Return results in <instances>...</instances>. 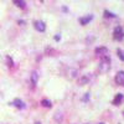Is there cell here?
Returning <instances> with one entry per match:
<instances>
[{"label":"cell","mask_w":124,"mask_h":124,"mask_svg":"<svg viewBox=\"0 0 124 124\" xmlns=\"http://www.w3.org/2000/svg\"><path fill=\"white\" fill-rule=\"evenodd\" d=\"M116 83H118L120 86H124V72L123 71H119L116 75Z\"/></svg>","instance_id":"2"},{"label":"cell","mask_w":124,"mask_h":124,"mask_svg":"<svg viewBox=\"0 0 124 124\" xmlns=\"http://www.w3.org/2000/svg\"><path fill=\"white\" fill-rule=\"evenodd\" d=\"M41 104H42L44 107H47V108H51V107H52V104H51V102H50L48 99H42Z\"/></svg>","instance_id":"10"},{"label":"cell","mask_w":124,"mask_h":124,"mask_svg":"<svg viewBox=\"0 0 124 124\" xmlns=\"http://www.w3.org/2000/svg\"><path fill=\"white\" fill-rule=\"evenodd\" d=\"M34 26H35V29L37 31H40V32H44L45 29H46V25H45L44 21H35L34 23Z\"/></svg>","instance_id":"3"},{"label":"cell","mask_w":124,"mask_h":124,"mask_svg":"<svg viewBox=\"0 0 124 124\" xmlns=\"http://www.w3.org/2000/svg\"><path fill=\"white\" fill-rule=\"evenodd\" d=\"M107 47H98V48H96V54L97 55H101V54H103V55H106L107 54Z\"/></svg>","instance_id":"8"},{"label":"cell","mask_w":124,"mask_h":124,"mask_svg":"<svg viewBox=\"0 0 124 124\" xmlns=\"http://www.w3.org/2000/svg\"><path fill=\"white\" fill-rule=\"evenodd\" d=\"M14 4L17 5L19 8H21V9H25V8H26V3H25V1H21V0H15Z\"/></svg>","instance_id":"9"},{"label":"cell","mask_w":124,"mask_h":124,"mask_svg":"<svg viewBox=\"0 0 124 124\" xmlns=\"http://www.w3.org/2000/svg\"><path fill=\"white\" fill-rule=\"evenodd\" d=\"M99 124H104V123H99Z\"/></svg>","instance_id":"17"},{"label":"cell","mask_w":124,"mask_h":124,"mask_svg":"<svg viewBox=\"0 0 124 124\" xmlns=\"http://www.w3.org/2000/svg\"><path fill=\"white\" fill-rule=\"evenodd\" d=\"M92 19H93V16L92 15H88V16H85V17H81L79 19V23H81V25H87Z\"/></svg>","instance_id":"5"},{"label":"cell","mask_w":124,"mask_h":124,"mask_svg":"<svg viewBox=\"0 0 124 124\" xmlns=\"http://www.w3.org/2000/svg\"><path fill=\"white\" fill-rule=\"evenodd\" d=\"M37 79H39V76H37V73L34 71L32 73H31V83H32L34 86L37 83Z\"/></svg>","instance_id":"7"},{"label":"cell","mask_w":124,"mask_h":124,"mask_svg":"<svg viewBox=\"0 0 124 124\" xmlns=\"http://www.w3.org/2000/svg\"><path fill=\"white\" fill-rule=\"evenodd\" d=\"M55 119H56L57 122H61V119H62V113H61V112H58L57 114H55Z\"/></svg>","instance_id":"13"},{"label":"cell","mask_w":124,"mask_h":124,"mask_svg":"<svg viewBox=\"0 0 124 124\" xmlns=\"http://www.w3.org/2000/svg\"><path fill=\"white\" fill-rule=\"evenodd\" d=\"M35 124H41V123H40V122H36V123H35Z\"/></svg>","instance_id":"16"},{"label":"cell","mask_w":124,"mask_h":124,"mask_svg":"<svg viewBox=\"0 0 124 124\" xmlns=\"http://www.w3.org/2000/svg\"><path fill=\"white\" fill-rule=\"evenodd\" d=\"M104 16H106V17H117L116 14H113V13L108 11V10H104Z\"/></svg>","instance_id":"11"},{"label":"cell","mask_w":124,"mask_h":124,"mask_svg":"<svg viewBox=\"0 0 124 124\" xmlns=\"http://www.w3.org/2000/svg\"><path fill=\"white\" fill-rule=\"evenodd\" d=\"M122 99H123V94H122V93H118V94L116 96V98H114V101H113V104H114V106H119Z\"/></svg>","instance_id":"6"},{"label":"cell","mask_w":124,"mask_h":124,"mask_svg":"<svg viewBox=\"0 0 124 124\" xmlns=\"http://www.w3.org/2000/svg\"><path fill=\"white\" fill-rule=\"evenodd\" d=\"M6 61H8V63H9L8 66H10V67H11V66L14 65V62H13V60H11V58H10L9 56H6Z\"/></svg>","instance_id":"15"},{"label":"cell","mask_w":124,"mask_h":124,"mask_svg":"<svg viewBox=\"0 0 124 124\" xmlns=\"http://www.w3.org/2000/svg\"><path fill=\"white\" fill-rule=\"evenodd\" d=\"M123 36H124V32H123L122 27L120 26H117L114 29V32H113V37H114V40L120 41V40H123Z\"/></svg>","instance_id":"1"},{"label":"cell","mask_w":124,"mask_h":124,"mask_svg":"<svg viewBox=\"0 0 124 124\" xmlns=\"http://www.w3.org/2000/svg\"><path fill=\"white\" fill-rule=\"evenodd\" d=\"M87 82H88V78H87V77L85 76V77H82V78H81L79 83H81V85H85V83H87Z\"/></svg>","instance_id":"14"},{"label":"cell","mask_w":124,"mask_h":124,"mask_svg":"<svg viewBox=\"0 0 124 124\" xmlns=\"http://www.w3.org/2000/svg\"><path fill=\"white\" fill-rule=\"evenodd\" d=\"M123 116H124V112H123Z\"/></svg>","instance_id":"18"},{"label":"cell","mask_w":124,"mask_h":124,"mask_svg":"<svg viewBox=\"0 0 124 124\" xmlns=\"http://www.w3.org/2000/svg\"><path fill=\"white\" fill-rule=\"evenodd\" d=\"M117 52H118L119 58H120L122 61H124V51H123V50H120V48H118V50H117Z\"/></svg>","instance_id":"12"},{"label":"cell","mask_w":124,"mask_h":124,"mask_svg":"<svg viewBox=\"0 0 124 124\" xmlns=\"http://www.w3.org/2000/svg\"><path fill=\"white\" fill-rule=\"evenodd\" d=\"M11 104H13V106H15V107H17V108H20V109H24V108L26 107V106H25V103H24L21 99H17V98L13 101Z\"/></svg>","instance_id":"4"}]
</instances>
